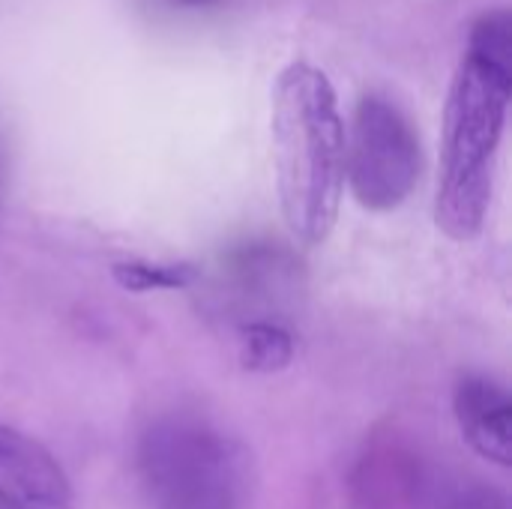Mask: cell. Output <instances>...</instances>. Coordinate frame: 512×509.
I'll list each match as a JSON object with an SVG mask.
<instances>
[{
    "label": "cell",
    "instance_id": "obj_6",
    "mask_svg": "<svg viewBox=\"0 0 512 509\" xmlns=\"http://www.w3.org/2000/svg\"><path fill=\"white\" fill-rule=\"evenodd\" d=\"M453 414L462 438L483 459L512 465V399L489 375H465L453 393Z\"/></svg>",
    "mask_w": 512,
    "mask_h": 509
},
{
    "label": "cell",
    "instance_id": "obj_9",
    "mask_svg": "<svg viewBox=\"0 0 512 509\" xmlns=\"http://www.w3.org/2000/svg\"><path fill=\"white\" fill-rule=\"evenodd\" d=\"M447 509H510V501L489 486H468L459 489Z\"/></svg>",
    "mask_w": 512,
    "mask_h": 509
},
{
    "label": "cell",
    "instance_id": "obj_4",
    "mask_svg": "<svg viewBox=\"0 0 512 509\" xmlns=\"http://www.w3.org/2000/svg\"><path fill=\"white\" fill-rule=\"evenodd\" d=\"M420 168V138L408 114L387 96H363L345 138V180L357 204L375 213L396 210L414 192Z\"/></svg>",
    "mask_w": 512,
    "mask_h": 509
},
{
    "label": "cell",
    "instance_id": "obj_8",
    "mask_svg": "<svg viewBox=\"0 0 512 509\" xmlns=\"http://www.w3.org/2000/svg\"><path fill=\"white\" fill-rule=\"evenodd\" d=\"M114 282L123 291L147 294V291H180L195 285L198 267L195 264H156V261H117L111 267Z\"/></svg>",
    "mask_w": 512,
    "mask_h": 509
},
{
    "label": "cell",
    "instance_id": "obj_7",
    "mask_svg": "<svg viewBox=\"0 0 512 509\" xmlns=\"http://www.w3.org/2000/svg\"><path fill=\"white\" fill-rule=\"evenodd\" d=\"M294 360V336L279 321H249L240 330V363L249 372H282Z\"/></svg>",
    "mask_w": 512,
    "mask_h": 509
},
{
    "label": "cell",
    "instance_id": "obj_2",
    "mask_svg": "<svg viewBox=\"0 0 512 509\" xmlns=\"http://www.w3.org/2000/svg\"><path fill=\"white\" fill-rule=\"evenodd\" d=\"M270 129L285 225L300 243L318 246L345 192V123L327 72L309 60L288 63L273 84Z\"/></svg>",
    "mask_w": 512,
    "mask_h": 509
},
{
    "label": "cell",
    "instance_id": "obj_3",
    "mask_svg": "<svg viewBox=\"0 0 512 509\" xmlns=\"http://www.w3.org/2000/svg\"><path fill=\"white\" fill-rule=\"evenodd\" d=\"M141 486L156 509H246L252 459L222 429L171 414L138 441Z\"/></svg>",
    "mask_w": 512,
    "mask_h": 509
},
{
    "label": "cell",
    "instance_id": "obj_5",
    "mask_svg": "<svg viewBox=\"0 0 512 509\" xmlns=\"http://www.w3.org/2000/svg\"><path fill=\"white\" fill-rule=\"evenodd\" d=\"M0 509H72L60 462L30 435L0 423Z\"/></svg>",
    "mask_w": 512,
    "mask_h": 509
},
{
    "label": "cell",
    "instance_id": "obj_1",
    "mask_svg": "<svg viewBox=\"0 0 512 509\" xmlns=\"http://www.w3.org/2000/svg\"><path fill=\"white\" fill-rule=\"evenodd\" d=\"M510 93L512 18L510 9H492L471 27L444 111L435 222L450 240L468 243L486 225Z\"/></svg>",
    "mask_w": 512,
    "mask_h": 509
}]
</instances>
